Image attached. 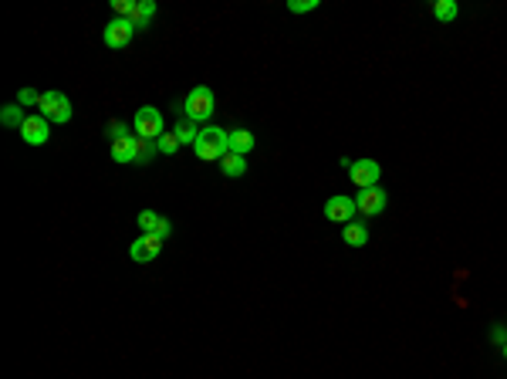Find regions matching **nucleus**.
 <instances>
[{
  "mask_svg": "<svg viewBox=\"0 0 507 379\" xmlns=\"http://www.w3.org/2000/svg\"><path fill=\"white\" fill-rule=\"evenodd\" d=\"M193 153L203 159V163H220V159L230 153V132L220 129V126H203Z\"/></svg>",
  "mask_w": 507,
  "mask_h": 379,
  "instance_id": "obj_1",
  "label": "nucleus"
},
{
  "mask_svg": "<svg viewBox=\"0 0 507 379\" xmlns=\"http://www.w3.org/2000/svg\"><path fill=\"white\" fill-rule=\"evenodd\" d=\"M213 105H217V98H213V92H210L207 85H193L190 95H186V102H183V116L190 118V122H210Z\"/></svg>",
  "mask_w": 507,
  "mask_h": 379,
  "instance_id": "obj_2",
  "label": "nucleus"
},
{
  "mask_svg": "<svg viewBox=\"0 0 507 379\" xmlns=\"http://www.w3.org/2000/svg\"><path fill=\"white\" fill-rule=\"evenodd\" d=\"M38 116H44L48 122H54V126H65V122H71L75 108H71V98H68L65 92H44L41 95V105H38Z\"/></svg>",
  "mask_w": 507,
  "mask_h": 379,
  "instance_id": "obj_3",
  "label": "nucleus"
},
{
  "mask_svg": "<svg viewBox=\"0 0 507 379\" xmlns=\"http://www.w3.org/2000/svg\"><path fill=\"white\" fill-rule=\"evenodd\" d=\"M132 129L139 139H149V143H156L159 136L166 132V122H163V112H159L156 105H143L135 118H132Z\"/></svg>",
  "mask_w": 507,
  "mask_h": 379,
  "instance_id": "obj_4",
  "label": "nucleus"
},
{
  "mask_svg": "<svg viewBox=\"0 0 507 379\" xmlns=\"http://www.w3.org/2000/svg\"><path fill=\"white\" fill-rule=\"evenodd\" d=\"M135 38V24H132L129 17H112L108 24H105V48H112V51H118V48H129V41Z\"/></svg>",
  "mask_w": 507,
  "mask_h": 379,
  "instance_id": "obj_5",
  "label": "nucleus"
},
{
  "mask_svg": "<svg viewBox=\"0 0 507 379\" xmlns=\"http://www.w3.org/2000/svg\"><path fill=\"white\" fill-rule=\"evenodd\" d=\"M349 176H352V183L359 186V190H369V186H379L382 166H379L376 159H352Z\"/></svg>",
  "mask_w": 507,
  "mask_h": 379,
  "instance_id": "obj_6",
  "label": "nucleus"
},
{
  "mask_svg": "<svg viewBox=\"0 0 507 379\" xmlns=\"http://www.w3.org/2000/svg\"><path fill=\"white\" fill-rule=\"evenodd\" d=\"M386 203H389V196H386V190H379V186H369V190L355 193V207H359L362 217H379L386 210Z\"/></svg>",
  "mask_w": 507,
  "mask_h": 379,
  "instance_id": "obj_7",
  "label": "nucleus"
},
{
  "mask_svg": "<svg viewBox=\"0 0 507 379\" xmlns=\"http://www.w3.org/2000/svg\"><path fill=\"white\" fill-rule=\"evenodd\" d=\"M159 251H163V241H159L156 234H143L129 244V258L135 264H145V261H156Z\"/></svg>",
  "mask_w": 507,
  "mask_h": 379,
  "instance_id": "obj_8",
  "label": "nucleus"
},
{
  "mask_svg": "<svg viewBox=\"0 0 507 379\" xmlns=\"http://www.w3.org/2000/svg\"><path fill=\"white\" fill-rule=\"evenodd\" d=\"M21 139L27 146H44L51 139V122L44 116H27V122L21 126Z\"/></svg>",
  "mask_w": 507,
  "mask_h": 379,
  "instance_id": "obj_9",
  "label": "nucleus"
},
{
  "mask_svg": "<svg viewBox=\"0 0 507 379\" xmlns=\"http://www.w3.org/2000/svg\"><path fill=\"white\" fill-rule=\"evenodd\" d=\"M355 213H359V207H355V196H332L325 203V217L335 223H352L355 221Z\"/></svg>",
  "mask_w": 507,
  "mask_h": 379,
  "instance_id": "obj_10",
  "label": "nucleus"
},
{
  "mask_svg": "<svg viewBox=\"0 0 507 379\" xmlns=\"http://www.w3.org/2000/svg\"><path fill=\"white\" fill-rule=\"evenodd\" d=\"M135 221H139V227H143V234H156L159 241H169V234H173V223H169V217L156 213V210H143Z\"/></svg>",
  "mask_w": 507,
  "mask_h": 379,
  "instance_id": "obj_11",
  "label": "nucleus"
},
{
  "mask_svg": "<svg viewBox=\"0 0 507 379\" xmlns=\"http://www.w3.org/2000/svg\"><path fill=\"white\" fill-rule=\"evenodd\" d=\"M112 159H116L118 166L139 163V136H126V139H116V143H112Z\"/></svg>",
  "mask_w": 507,
  "mask_h": 379,
  "instance_id": "obj_12",
  "label": "nucleus"
},
{
  "mask_svg": "<svg viewBox=\"0 0 507 379\" xmlns=\"http://www.w3.org/2000/svg\"><path fill=\"white\" fill-rule=\"evenodd\" d=\"M342 241H345L349 248H365V244H369V223L355 217L352 223L342 227Z\"/></svg>",
  "mask_w": 507,
  "mask_h": 379,
  "instance_id": "obj_13",
  "label": "nucleus"
},
{
  "mask_svg": "<svg viewBox=\"0 0 507 379\" xmlns=\"http://www.w3.org/2000/svg\"><path fill=\"white\" fill-rule=\"evenodd\" d=\"M254 132L250 129H234L230 132V153H237V156H247L250 149H254Z\"/></svg>",
  "mask_w": 507,
  "mask_h": 379,
  "instance_id": "obj_14",
  "label": "nucleus"
},
{
  "mask_svg": "<svg viewBox=\"0 0 507 379\" xmlns=\"http://www.w3.org/2000/svg\"><path fill=\"white\" fill-rule=\"evenodd\" d=\"M0 122H4L7 129H21V126L27 122V116H24V105H21V102L4 105V108H0Z\"/></svg>",
  "mask_w": 507,
  "mask_h": 379,
  "instance_id": "obj_15",
  "label": "nucleus"
},
{
  "mask_svg": "<svg viewBox=\"0 0 507 379\" xmlns=\"http://www.w3.org/2000/svg\"><path fill=\"white\" fill-rule=\"evenodd\" d=\"M176 139H180V146H196V139H200V129H196V122H190V118L183 116L180 122H176Z\"/></svg>",
  "mask_w": 507,
  "mask_h": 379,
  "instance_id": "obj_16",
  "label": "nucleus"
},
{
  "mask_svg": "<svg viewBox=\"0 0 507 379\" xmlns=\"http://www.w3.org/2000/svg\"><path fill=\"white\" fill-rule=\"evenodd\" d=\"M153 17H156V0H139L132 24H135V31H143V27H149V21H153Z\"/></svg>",
  "mask_w": 507,
  "mask_h": 379,
  "instance_id": "obj_17",
  "label": "nucleus"
},
{
  "mask_svg": "<svg viewBox=\"0 0 507 379\" xmlns=\"http://www.w3.org/2000/svg\"><path fill=\"white\" fill-rule=\"evenodd\" d=\"M220 170H223V176H244L247 173V159L237 156V153H227L220 159Z\"/></svg>",
  "mask_w": 507,
  "mask_h": 379,
  "instance_id": "obj_18",
  "label": "nucleus"
},
{
  "mask_svg": "<svg viewBox=\"0 0 507 379\" xmlns=\"http://www.w3.org/2000/svg\"><path fill=\"white\" fill-rule=\"evenodd\" d=\"M456 14H460V7H456L454 0H436V4H433V17H436L440 24H450V21H456Z\"/></svg>",
  "mask_w": 507,
  "mask_h": 379,
  "instance_id": "obj_19",
  "label": "nucleus"
},
{
  "mask_svg": "<svg viewBox=\"0 0 507 379\" xmlns=\"http://www.w3.org/2000/svg\"><path fill=\"white\" fill-rule=\"evenodd\" d=\"M156 146H159L163 156H173V153L180 149V139H176V132H163V136L156 139Z\"/></svg>",
  "mask_w": 507,
  "mask_h": 379,
  "instance_id": "obj_20",
  "label": "nucleus"
},
{
  "mask_svg": "<svg viewBox=\"0 0 507 379\" xmlns=\"http://www.w3.org/2000/svg\"><path fill=\"white\" fill-rule=\"evenodd\" d=\"M135 7H139V0H112V11H116V17H135Z\"/></svg>",
  "mask_w": 507,
  "mask_h": 379,
  "instance_id": "obj_21",
  "label": "nucleus"
},
{
  "mask_svg": "<svg viewBox=\"0 0 507 379\" xmlns=\"http://www.w3.org/2000/svg\"><path fill=\"white\" fill-rule=\"evenodd\" d=\"M156 153H159L156 143H149V139H139V163H135V166H145V163L156 156Z\"/></svg>",
  "mask_w": 507,
  "mask_h": 379,
  "instance_id": "obj_22",
  "label": "nucleus"
},
{
  "mask_svg": "<svg viewBox=\"0 0 507 379\" xmlns=\"http://www.w3.org/2000/svg\"><path fill=\"white\" fill-rule=\"evenodd\" d=\"M41 95L44 92H38V89H21V92H17V102L24 105V108H31V105H41Z\"/></svg>",
  "mask_w": 507,
  "mask_h": 379,
  "instance_id": "obj_23",
  "label": "nucleus"
},
{
  "mask_svg": "<svg viewBox=\"0 0 507 379\" xmlns=\"http://www.w3.org/2000/svg\"><path fill=\"white\" fill-rule=\"evenodd\" d=\"M287 11H291V14H308V11H318V0H287Z\"/></svg>",
  "mask_w": 507,
  "mask_h": 379,
  "instance_id": "obj_24",
  "label": "nucleus"
},
{
  "mask_svg": "<svg viewBox=\"0 0 507 379\" xmlns=\"http://www.w3.org/2000/svg\"><path fill=\"white\" fill-rule=\"evenodd\" d=\"M108 136H112V143H116V139H126V136H129V126H126V122H108Z\"/></svg>",
  "mask_w": 507,
  "mask_h": 379,
  "instance_id": "obj_25",
  "label": "nucleus"
},
{
  "mask_svg": "<svg viewBox=\"0 0 507 379\" xmlns=\"http://www.w3.org/2000/svg\"><path fill=\"white\" fill-rule=\"evenodd\" d=\"M491 339H494V342H501V345H504V342H507V332H504V328H501V325H497L494 332H491Z\"/></svg>",
  "mask_w": 507,
  "mask_h": 379,
  "instance_id": "obj_26",
  "label": "nucleus"
},
{
  "mask_svg": "<svg viewBox=\"0 0 507 379\" xmlns=\"http://www.w3.org/2000/svg\"><path fill=\"white\" fill-rule=\"evenodd\" d=\"M501 353H504V359H507V342H504V345H501Z\"/></svg>",
  "mask_w": 507,
  "mask_h": 379,
  "instance_id": "obj_27",
  "label": "nucleus"
}]
</instances>
